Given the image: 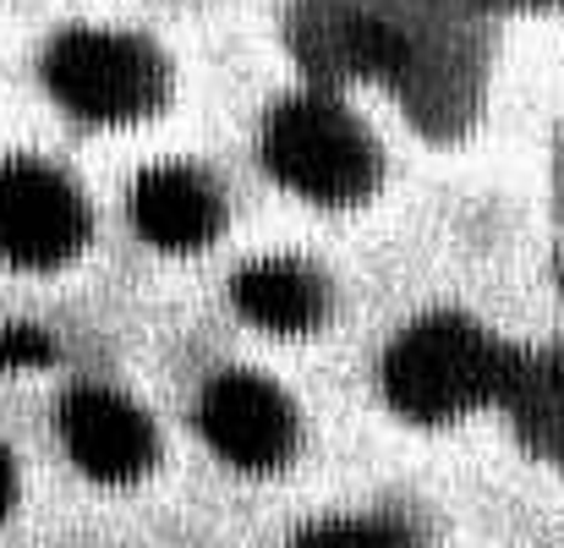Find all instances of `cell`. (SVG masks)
I'll use <instances>...</instances> for the list:
<instances>
[{
  "label": "cell",
  "instance_id": "6da1fadb",
  "mask_svg": "<svg viewBox=\"0 0 564 548\" xmlns=\"http://www.w3.org/2000/svg\"><path fill=\"white\" fill-rule=\"evenodd\" d=\"M521 352L494 341L460 313H433L411 324L383 357V395L411 422H455L488 400H505Z\"/></svg>",
  "mask_w": 564,
  "mask_h": 548
},
{
  "label": "cell",
  "instance_id": "7a4b0ae2",
  "mask_svg": "<svg viewBox=\"0 0 564 548\" xmlns=\"http://www.w3.org/2000/svg\"><path fill=\"white\" fill-rule=\"evenodd\" d=\"M263 165L296 197L329 208L362 203L378 176L368 132L329 94H296L263 121Z\"/></svg>",
  "mask_w": 564,
  "mask_h": 548
},
{
  "label": "cell",
  "instance_id": "3957f363",
  "mask_svg": "<svg viewBox=\"0 0 564 548\" xmlns=\"http://www.w3.org/2000/svg\"><path fill=\"white\" fill-rule=\"evenodd\" d=\"M44 83L72 116H83L94 127L143 121L171 94V72L154 55V44H143L132 33H110V28L61 33L44 55Z\"/></svg>",
  "mask_w": 564,
  "mask_h": 548
},
{
  "label": "cell",
  "instance_id": "277c9868",
  "mask_svg": "<svg viewBox=\"0 0 564 548\" xmlns=\"http://www.w3.org/2000/svg\"><path fill=\"white\" fill-rule=\"evenodd\" d=\"M88 236L83 197L39 160H0V258L22 269L66 264Z\"/></svg>",
  "mask_w": 564,
  "mask_h": 548
},
{
  "label": "cell",
  "instance_id": "5b68a950",
  "mask_svg": "<svg viewBox=\"0 0 564 548\" xmlns=\"http://www.w3.org/2000/svg\"><path fill=\"white\" fill-rule=\"evenodd\" d=\"M197 428L236 472H274L296 450V411L258 373H219L197 400Z\"/></svg>",
  "mask_w": 564,
  "mask_h": 548
},
{
  "label": "cell",
  "instance_id": "8992f818",
  "mask_svg": "<svg viewBox=\"0 0 564 548\" xmlns=\"http://www.w3.org/2000/svg\"><path fill=\"white\" fill-rule=\"evenodd\" d=\"M291 50L318 83H383L411 66L405 39L346 0H307L291 17Z\"/></svg>",
  "mask_w": 564,
  "mask_h": 548
},
{
  "label": "cell",
  "instance_id": "52a82bcc",
  "mask_svg": "<svg viewBox=\"0 0 564 548\" xmlns=\"http://www.w3.org/2000/svg\"><path fill=\"white\" fill-rule=\"evenodd\" d=\"M61 439L66 455L94 483H138L154 466V422L116 389H72L61 400Z\"/></svg>",
  "mask_w": 564,
  "mask_h": 548
},
{
  "label": "cell",
  "instance_id": "ba28073f",
  "mask_svg": "<svg viewBox=\"0 0 564 548\" xmlns=\"http://www.w3.org/2000/svg\"><path fill=\"white\" fill-rule=\"evenodd\" d=\"M132 225L160 252H197L219 230V192L187 165H154L132 186Z\"/></svg>",
  "mask_w": 564,
  "mask_h": 548
},
{
  "label": "cell",
  "instance_id": "9c48e42d",
  "mask_svg": "<svg viewBox=\"0 0 564 548\" xmlns=\"http://www.w3.org/2000/svg\"><path fill=\"white\" fill-rule=\"evenodd\" d=\"M230 297H236V313L263 335H313L329 313V291H324L318 269H307L296 258L247 264L236 275Z\"/></svg>",
  "mask_w": 564,
  "mask_h": 548
},
{
  "label": "cell",
  "instance_id": "30bf717a",
  "mask_svg": "<svg viewBox=\"0 0 564 548\" xmlns=\"http://www.w3.org/2000/svg\"><path fill=\"white\" fill-rule=\"evenodd\" d=\"M291 548H411V538L394 522L378 516H346V522H318Z\"/></svg>",
  "mask_w": 564,
  "mask_h": 548
},
{
  "label": "cell",
  "instance_id": "8fae6325",
  "mask_svg": "<svg viewBox=\"0 0 564 548\" xmlns=\"http://www.w3.org/2000/svg\"><path fill=\"white\" fill-rule=\"evenodd\" d=\"M50 357H55V346H50L44 330H33V324H6L0 330V367L33 373V367H44Z\"/></svg>",
  "mask_w": 564,
  "mask_h": 548
},
{
  "label": "cell",
  "instance_id": "7c38bea8",
  "mask_svg": "<svg viewBox=\"0 0 564 548\" xmlns=\"http://www.w3.org/2000/svg\"><path fill=\"white\" fill-rule=\"evenodd\" d=\"M17 505V461H11V450L0 444V516Z\"/></svg>",
  "mask_w": 564,
  "mask_h": 548
},
{
  "label": "cell",
  "instance_id": "4fadbf2b",
  "mask_svg": "<svg viewBox=\"0 0 564 548\" xmlns=\"http://www.w3.org/2000/svg\"><path fill=\"white\" fill-rule=\"evenodd\" d=\"M494 6H543V0H494Z\"/></svg>",
  "mask_w": 564,
  "mask_h": 548
}]
</instances>
